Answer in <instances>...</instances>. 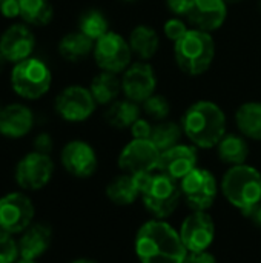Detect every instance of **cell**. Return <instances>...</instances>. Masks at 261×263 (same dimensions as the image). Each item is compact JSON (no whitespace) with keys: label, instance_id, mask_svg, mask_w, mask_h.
<instances>
[{"label":"cell","instance_id":"cell-1","mask_svg":"<svg viewBox=\"0 0 261 263\" xmlns=\"http://www.w3.org/2000/svg\"><path fill=\"white\" fill-rule=\"evenodd\" d=\"M134 248L140 263H185L188 256L180 233L160 219L148 220L138 228Z\"/></svg>","mask_w":261,"mask_h":263},{"label":"cell","instance_id":"cell-2","mask_svg":"<svg viewBox=\"0 0 261 263\" xmlns=\"http://www.w3.org/2000/svg\"><path fill=\"white\" fill-rule=\"evenodd\" d=\"M226 114L212 100H197L191 103L182 116V128L188 140L200 149H211L226 134Z\"/></svg>","mask_w":261,"mask_h":263},{"label":"cell","instance_id":"cell-3","mask_svg":"<svg viewBox=\"0 0 261 263\" xmlns=\"http://www.w3.org/2000/svg\"><path fill=\"white\" fill-rule=\"evenodd\" d=\"M6 83L11 94L26 103H37L48 97L54 85V72L51 65L40 55L9 66Z\"/></svg>","mask_w":261,"mask_h":263},{"label":"cell","instance_id":"cell-4","mask_svg":"<svg viewBox=\"0 0 261 263\" xmlns=\"http://www.w3.org/2000/svg\"><path fill=\"white\" fill-rule=\"evenodd\" d=\"M215 40L211 32L189 28V31L174 43V59L178 69L189 77L203 76L214 63Z\"/></svg>","mask_w":261,"mask_h":263},{"label":"cell","instance_id":"cell-5","mask_svg":"<svg viewBox=\"0 0 261 263\" xmlns=\"http://www.w3.org/2000/svg\"><path fill=\"white\" fill-rule=\"evenodd\" d=\"M220 188L225 199L245 214L261 202V173L248 163L229 166Z\"/></svg>","mask_w":261,"mask_h":263},{"label":"cell","instance_id":"cell-6","mask_svg":"<svg viewBox=\"0 0 261 263\" xmlns=\"http://www.w3.org/2000/svg\"><path fill=\"white\" fill-rule=\"evenodd\" d=\"M140 199L154 219L165 220L177 211L183 196L178 182L155 171L143 176Z\"/></svg>","mask_w":261,"mask_h":263},{"label":"cell","instance_id":"cell-7","mask_svg":"<svg viewBox=\"0 0 261 263\" xmlns=\"http://www.w3.org/2000/svg\"><path fill=\"white\" fill-rule=\"evenodd\" d=\"M97 106L98 105L91 94L89 86L82 83H69L63 86L52 100L55 116L66 123H83L89 120Z\"/></svg>","mask_w":261,"mask_h":263},{"label":"cell","instance_id":"cell-8","mask_svg":"<svg viewBox=\"0 0 261 263\" xmlns=\"http://www.w3.org/2000/svg\"><path fill=\"white\" fill-rule=\"evenodd\" d=\"M134 54L126 37L117 31H109L94 43L92 60L100 71L123 74L132 63Z\"/></svg>","mask_w":261,"mask_h":263},{"label":"cell","instance_id":"cell-9","mask_svg":"<svg viewBox=\"0 0 261 263\" xmlns=\"http://www.w3.org/2000/svg\"><path fill=\"white\" fill-rule=\"evenodd\" d=\"M55 163L51 154H43L31 149L23 154L14 168V180L23 191L43 190L52 179Z\"/></svg>","mask_w":261,"mask_h":263},{"label":"cell","instance_id":"cell-10","mask_svg":"<svg viewBox=\"0 0 261 263\" xmlns=\"http://www.w3.org/2000/svg\"><path fill=\"white\" fill-rule=\"evenodd\" d=\"M37 45L35 29L22 20L9 22L0 31V54L9 66L35 55Z\"/></svg>","mask_w":261,"mask_h":263},{"label":"cell","instance_id":"cell-11","mask_svg":"<svg viewBox=\"0 0 261 263\" xmlns=\"http://www.w3.org/2000/svg\"><path fill=\"white\" fill-rule=\"evenodd\" d=\"M180 190L192 211H208L217 199L218 183L209 170L197 166L180 180Z\"/></svg>","mask_w":261,"mask_h":263},{"label":"cell","instance_id":"cell-12","mask_svg":"<svg viewBox=\"0 0 261 263\" xmlns=\"http://www.w3.org/2000/svg\"><path fill=\"white\" fill-rule=\"evenodd\" d=\"M37 125V114L31 103L18 99L3 102L0 111V137L8 140H22L32 134Z\"/></svg>","mask_w":261,"mask_h":263},{"label":"cell","instance_id":"cell-13","mask_svg":"<svg viewBox=\"0 0 261 263\" xmlns=\"http://www.w3.org/2000/svg\"><path fill=\"white\" fill-rule=\"evenodd\" d=\"M162 151L149 139H132L118 154L117 163L128 174H151L158 170Z\"/></svg>","mask_w":261,"mask_h":263},{"label":"cell","instance_id":"cell-14","mask_svg":"<svg viewBox=\"0 0 261 263\" xmlns=\"http://www.w3.org/2000/svg\"><path fill=\"white\" fill-rule=\"evenodd\" d=\"M35 208L22 191H12L0 197V230L9 234H22L34 223Z\"/></svg>","mask_w":261,"mask_h":263},{"label":"cell","instance_id":"cell-15","mask_svg":"<svg viewBox=\"0 0 261 263\" xmlns=\"http://www.w3.org/2000/svg\"><path fill=\"white\" fill-rule=\"evenodd\" d=\"M122 92L126 99L142 105L146 99L155 94L157 74L151 63L145 60L132 62L122 74Z\"/></svg>","mask_w":261,"mask_h":263},{"label":"cell","instance_id":"cell-16","mask_svg":"<svg viewBox=\"0 0 261 263\" xmlns=\"http://www.w3.org/2000/svg\"><path fill=\"white\" fill-rule=\"evenodd\" d=\"M60 163L63 170L77 179H88L98 168V157L94 146L82 139L66 142L60 151Z\"/></svg>","mask_w":261,"mask_h":263},{"label":"cell","instance_id":"cell-17","mask_svg":"<svg viewBox=\"0 0 261 263\" xmlns=\"http://www.w3.org/2000/svg\"><path fill=\"white\" fill-rule=\"evenodd\" d=\"M178 233L188 253L208 251L215 239V223L206 211H194L182 222Z\"/></svg>","mask_w":261,"mask_h":263},{"label":"cell","instance_id":"cell-18","mask_svg":"<svg viewBox=\"0 0 261 263\" xmlns=\"http://www.w3.org/2000/svg\"><path fill=\"white\" fill-rule=\"evenodd\" d=\"M197 148L192 143H178L162 153L157 171L180 183L183 177H186L192 170L197 168Z\"/></svg>","mask_w":261,"mask_h":263},{"label":"cell","instance_id":"cell-19","mask_svg":"<svg viewBox=\"0 0 261 263\" xmlns=\"http://www.w3.org/2000/svg\"><path fill=\"white\" fill-rule=\"evenodd\" d=\"M228 2L226 0H194L191 11L186 18L192 28L214 32L220 29L228 18Z\"/></svg>","mask_w":261,"mask_h":263},{"label":"cell","instance_id":"cell-20","mask_svg":"<svg viewBox=\"0 0 261 263\" xmlns=\"http://www.w3.org/2000/svg\"><path fill=\"white\" fill-rule=\"evenodd\" d=\"M94 43L95 42L91 40L88 35H85L82 31L72 29L60 35L55 45V51L63 62L77 65L92 57Z\"/></svg>","mask_w":261,"mask_h":263},{"label":"cell","instance_id":"cell-21","mask_svg":"<svg viewBox=\"0 0 261 263\" xmlns=\"http://www.w3.org/2000/svg\"><path fill=\"white\" fill-rule=\"evenodd\" d=\"M17 242H18L20 257L37 260L51 247L52 230L49 225H46L43 222L32 223L20 234V239Z\"/></svg>","mask_w":261,"mask_h":263},{"label":"cell","instance_id":"cell-22","mask_svg":"<svg viewBox=\"0 0 261 263\" xmlns=\"http://www.w3.org/2000/svg\"><path fill=\"white\" fill-rule=\"evenodd\" d=\"M143 176L123 173L114 177L106 186V197L117 206L132 205L142 194Z\"/></svg>","mask_w":261,"mask_h":263},{"label":"cell","instance_id":"cell-23","mask_svg":"<svg viewBox=\"0 0 261 263\" xmlns=\"http://www.w3.org/2000/svg\"><path fill=\"white\" fill-rule=\"evenodd\" d=\"M134 57L138 60H151L160 49V35L151 25H137L131 29L128 37Z\"/></svg>","mask_w":261,"mask_h":263},{"label":"cell","instance_id":"cell-24","mask_svg":"<svg viewBox=\"0 0 261 263\" xmlns=\"http://www.w3.org/2000/svg\"><path fill=\"white\" fill-rule=\"evenodd\" d=\"M142 105L123 97L106 106L103 119L115 129H129L142 117Z\"/></svg>","mask_w":261,"mask_h":263},{"label":"cell","instance_id":"cell-25","mask_svg":"<svg viewBox=\"0 0 261 263\" xmlns=\"http://www.w3.org/2000/svg\"><path fill=\"white\" fill-rule=\"evenodd\" d=\"M88 86L98 106H108L120 99V94H123L120 76L108 71H98L91 79Z\"/></svg>","mask_w":261,"mask_h":263},{"label":"cell","instance_id":"cell-26","mask_svg":"<svg viewBox=\"0 0 261 263\" xmlns=\"http://www.w3.org/2000/svg\"><path fill=\"white\" fill-rule=\"evenodd\" d=\"M217 156L220 162L229 165V166H237L246 163L249 157V143L245 136L240 133H226L225 137L218 142L215 146Z\"/></svg>","mask_w":261,"mask_h":263},{"label":"cell","instance_id":"cell-27","mask_svg":"<svg viewBox=\"0 0 261 263\" xmlns=\"http://www.w3.org/2000/svg\"><path fill=\"white\" fill-rule=\"evenodd\" d=\"M55 18L52 0H20V20L34 29L48 28Z\"/></svg>","mask_w":261,"mask_h":263},{"label":"cell","instance_id":"cell-28","mask_svg":"<svg viewBox=\"0 0 261 263\" xmlns=\"http://www.w3.org/2000/svg\"><path fill=\"white\" fill-rule=\"evenodd\" d=\"M235 125L238 133L248 140L261 142V102L242 103L235 111Z\"/></svg>","mask_w":261,"mask_h":263},{"label":"cell","instance_id":"cell-29","mask_svg":"<svg viewBox=\"0 0 261 263\" xmlns=\"http://www.w3.org/2000/svg\"><path fill=\"white\" fill-rule=\"evenodd\" d=\"M77 29L88 35L91 40L97 42L106 32H109V18L98 8H88L82 11L77 18Z\"/></svg>","mask_w":261,"mask_h":263},{"label":"cell","instance_id":"cell-30","mask_svg":"<svg viewBox=\"0 0 261 263\" xmlns=\"http://www.w3.org/2000/svg\"><path fill=\"white\" fill-rule=\"evenodd\" d=\"M183 128L180 123L174 122V120H162L157 122L152 128V134H151V142L163 153L175 145L180 143L182 137H183Z\"/></svg>","mask_w":261,"mask_h":263},{"label":"cell","instance_id":"cell-31","mask_svg":"<svg viewBox=\"0 0 261 263\" xmlns=\"http://www.w3.org/2000/svg\"><path fill=\"white\" fill-rule=\"evenodd\" d=\"M142 112L145 117L154 122L166 120L171 114V103L166 96L163 94H152L142 103Z\"/></svg>","mask_w":261,"mask_h":263},{"label":"cell","instance_id":"cell-32","mask_svg":"<svg viewBox=\"0 0 261 263\" xmlns=\"http://www.w3.org/2000/svg\"><path fill=\"white\" fill-rule=\"evenodd\" d=\"M18 257V242L12 234L0 230V263H15Z\"/></svg>","mask_w":261,"mask_h":263},{"label":"cell","instance_id":"cell-33","mask_svg":"<svg viewBox=\"0 0 261 263\" xmlns=\"http://www.w3.org/2000/svg\"><path fill=\"white\" fill-rule=\"evenodd\" d=\"M189 31L188 22L183 20V17H171L165 22L163 25V34L168 40H171L172 43H175L177 40H180L186 32Z\"/></svg>","mask_w":261,"mask_h":263},{"label":"cell","instance_id":"cell-34","mask_svg":"<svg viewBox=\"0 0 261 263\" xmlns=\"http://www.w3.org/2000/svg\"><path fill=\"white\" fill-rule=\"evenodd\" d=\"M32 149L43 153V154H51L54 149V139L51 136V133L48 131H38L34 137H32Z\"/></svg>","mask_w":261,"mask_h":263},{"label":"cell","instance_id":"cell-35","mask_svg":"<svg viewBox=\"0 0 261 263\" xmlns=\"http://www.w3.org/2000/svg\"><path fill=\"white\" fill-rule=\"evenodd\" d=\"M0 17L6 22L20 20V0H3L0 3Z\"/></svg>","mask_w":261,"mask_h":263},{"label":"cell","instance_id":"cell-36","mask_svg":"<svg viewBox=\"0 0 261 263\" xmlns=\"http://www.w3.org/2000/svg\"><path fill=\"white\" fill-rule=\"evenodd\" d=\"M152 128L154 125L151 123V120L148 117H140L131 128V136L132 139H151L152 134Z\"/></svg>","mask_w":261,"mask_h":263},{"label":"cell","instance_id":"cell-37","mask_svg":"<svg viewBox=\"0 0 261 263\" xmlns=\"http://www.w3.org/2000/svg\"><path fill=\"white\" fill-rule=\"evenodd\" d=\"M194 0H166L168 9L177 17H186L192 8Z\"/></svg>","mask_w":261,"mask_h":263},{"label":"cell","instance_id":"cell-38","mask_svg":"<svg viewBox=\"0 0 261 263\" xmlns=\"http://www.w3.org/2000/svg\"><path fill=\"white\" fill-rule=\"evenodd\" d=\"M185 263H217V259L209 251H198V253H188Z\"/></svg>","mask_w":261,"mask_h":263},{"label":"cell","instance_id":"cell-39","mask_svg":"<svg viewBox=\"0 0 261 263\" xmlns=\"http://www.w3.org/2000/svg\"><path fill=\"white\" fill-rule=\"evenodd\" d=\"M245 216H246L255 227L261 228V202L260 203H257L255 206H252L249 211H246Z\"/></svg>","mask_w":261,"mask_h":263},{"label":"cell","instance_id":"cell-40","mask_svg":"<svg viewBox=\"0 0 261 263\" xmlns=\"http://www.w3.org/2000/svg\"><path fill=\"white\" fill-rule=\"evenodd\" d=\"M8 69H9V63H8L6 59L0 54V79H2L3 76L8 74Z\"/></svg>","mask_w":261,"mask_h":263},{"label":"cell","instance_id":"cell-41","mask_svg":"<svg viewBox=\"0 0 261 263\" xmlns=\"http://www.w3.org/2000/svg\"><path fill=\"white\" fill-rule=\"evenodd\" d=\"M15 263H37V260H32V259H25V257H18Z\"/></svg>","mask_w":261,"mask_h":263},{"label":"cell","instance_id":"cell-42","mask_svg":"<svg viewBox=\"0 0 261 263\" xmlns=\"http://www.w3.org/2000/svg\"><path fill=\"white\" fill-rule=\"evenodd\" d=\"M72 263H98V262H95V260H92V259H77V260H74Z\"/></svg>","mask_w":261,"mask_h":263},{"label":"cell","instance_id":"cell-43","mask_svg":"<svg viewBox=\"0 0 261 263\" xmlns=\"http://www.w3.org/2000/svg\"><path fill=\"white\" fill-rule=\"evenodd\" d=\"M228 3H240V2H243V0H226Z\"/></svg>","mask_w":261,"mask_h":263},{"label":"cell","instance_id":"cell-44","mask_svg":"<svg viewBox=\"0 0 261 263\" xmlns=\"http://www.w3.org/2000/svg\"><path fill=\"white\" fill-rule=\"evenodd\" d=\"M122 2H125V3H135V2H138V0H122Z\"/></svg>","mask_w":261,"mask_h":263},{"label":"cell","instance_id":"cell-45","mask_svg":"<svg viewBox=\"0 0 261 263\" xmlns=\"http://www.w3.org/2000/svg\"><path fill=\"white\" fill-rule=\"evenodd\" d=\"M2 106H3V102L0 100V111H2Z\"/></svg>","mask_w":261,"mask_h":263},{"label":"cell","instance_id":"cell-46","mask_svg":"<svg viewBox=\"0 0 261 263\" xmlns=\"http://www.w3.org/2000/svg\"><path fill=\"white\" fill-rule=\"evenodd\" d=\"M2 2H3V0H0V3H2Z\"/></svg>","mask_w":261,"mask_h":263}]
</instances>
